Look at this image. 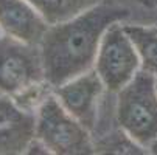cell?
I'll return each instance as SVG.
<instances>
[{
  "label": "cell",
  "mask_w": 157,
  "mask_h": 155,
  "mask_svg": "<svg viewBox=\"0 0 157 155\" xmlns=\"http://www.w3.org/2000/svg\"><path fill=\"white\" fill-rule=\"evenodd\" d=\"M50 24L28 0H0L2 34L31 45H39Z\"/></svg>",
  "instance_id": "cell-8"
},
{
  "label": "cell",
  "mask_w": 157,
  "mask_h": 155,
  "mask_svg": "<svg viewBox=\"0 0 157 155\" xmlns=\"http://www.w3.org/2000/svg\"><path fill=\"white\" fill-rule=\"evenodd\" d=\"M2 95H3V93H2V92H0V96H2Z\"/></svg>",
  "instance_id": "cell-14"
},
{
  "label": "cell",
  "mask_w": 157,
  "mask_h": 155,
  "mask_svg": "<svg viewBox=\"0 0 157 155\" xmlns=\"http://www.w3.org/2000/svg\"><path fill=\"white\" fill-rule=\"evenodd\" d=\"M44 79L39 45L25 43L6 34L0 36V92L13 96Z\"/></svg>",
  "instance_id": "cell-5"
},
{
  "label": "cell",
  "mask_w": 157,
  "mask_h": 155,
  "mask_svg": "<svg viewBox=\"0 0 157 155\" xmlns=\"http://www.w3.org/2000/svg\"><path fill=\"white\" fill-rule=\"evenodd\" d=\"M94 68L109 93H118L142 70L139 53L121 22L112 24L104 33Z\"/></svg>",
  "instance_id": "cell-4"
},
{
  "label": "cell",
  "mask_w": 157,
  "mask_h": 155,
  "mask_svg": "<svg viewBox=\"0 0 157 155\" xmlns=\"http://www.w3.org/2000/svg\"><path fill=\"white\" fill-rule=\"evenodd\" d=\"M95 152H110V153H146L149 152L146 147L134 141L123 129L114 132L110 135L101 137L100 141L95 143Z\"/></svg>",
  "instance_id": "cell-10"
},
{
  "label": "cell",
  "mask_w": 157,
  "mask_h": 155,
  "mask_svg": "<svg viewBox=\"0 0 157 155\" xmlns=\"http://www.w3.org/2000/svg\"><path fill=\"white\" fill-rule=\"evenodd\" d=\"M52 93H53V85L44 79V81H39V82L28 85L27 88L13 95L11 98L16 101V104L19 107H22L24 110H28L31 113H36L39 110V107L45 102V99Z\"/></svg>",
  "instance_id": "cell-11"
},
{
  "label": "cell",
  "mask_w": 157,
  "mask_h": 155,
  "mask_svg": "<svg viewBox=\"0 0 157 155\" xmlns=\"http://www.w3.org/2000/svg\"><path fill=\"white\" fill-rule=\"evenodd\" d=\"M0 36H2V30H0Z\"/></svg>",
  "instance_id": "cell-13"
},
{
  "label": "cell",
  "mask_w": 157,
  "mask_h": 155,
  "mask_svg": "<svg viewBox=\"0 0 157 155\" xmlns=\"http://www.w3.org/2000/svg\"><path fill=\"white\" fill-rule=\"evenodd\" d=\"M115 118L120 129L149 150L157 141V78L140 70L117 93Z\"/></svg>",
  "instance_id": "cell-2"
},
{
  "label": "cell",
  "mask_w": 157,
  "mask_h": 155,
  "mask_svg": "<svg viewBox=\"0 0 157 155\" xmlns=\"http://www.w3.org/2000/svg\"><path fill=\"white\" fill-rule=\"evenodd\" d=\"M36 138L55 155L95 153L92 132L67 112L55 93L36 112Z\"/></svg>",
  "instance_id": "cell-3"
},
{
  "label": "cell",
  "mask_w": 157,
  "mask_h": 155,
  "mask_svg": "<svg viewBox=\"0 0 157 155\" xmlns=\"http://www.w3.org/2000/svg\"><path fill=\"white\" fill-rule=\"evenodd\" d=\"M104 92H107V88L95 68L78 75L53 88V93L62 107L86 129L90 130L92 135L97 132L98 107Z\"/></svg>",
  "instance_id": "cell-6"
},
{
  "label": "cell",
  "mask_w": 157,
  "mask_h": 155,
  "mask_svg": "<svg viewBox=\"0 0 157 155\" xmlns=\"http://www.w3.org/2000/svg\"><path fill=\"white\" fill-rule=\"evenodd\" d=\"M123 27L139 53L142 70L157 78V27L128 24H123Z\"/></svg>",
  "instance_id": "cell-9"
},
{
  "label": "cell",
  "mask_w": 157,
  "mask_h": 155,
  "mask_svg": "<svg viewBox=\"0 0 157 155\" xmlns=\"http://www.w3.org/2000/svg\"><path fill=\"white\" fill-rule=\"evenodd\" d=\"M128 11L114 3H98L70 19L48 27L39 48L45 81L55 87L94 68L101 39Z\"/></svg>",
  "instance_id": "cell-1"
},
{
  "label": "cell",
  "mask_w": 157,
  "mask_h": 155,
  "mask_svg": "<svg viewBox=\"0 0 157 155\" xmlns=\"http://www.w3.org/2000/svg\"><path fill=\"white\" fill-rule=\"evenodd\" d=\"M149 152H151V153H155V155H157V141H154V143L151 144V147H149Z\"/></svg>",
  "instance_id": "cell-12"
},
{
  "label": "cell",
  "mask_w": 157,
  "mask_h": 155,
  "mask_svg": "<svg viewBox=\"0 0 157 155\" xmlns=\"http://www.w3.org/2000/svg\"><path fill=\"white\" fill-rule=\"evenodd\" d=\"M36 137V113L24 110L10 95L0 96V155L27 153Z\"/></svg>",
  "instance_id": "cell-7"
}]
</instances>
